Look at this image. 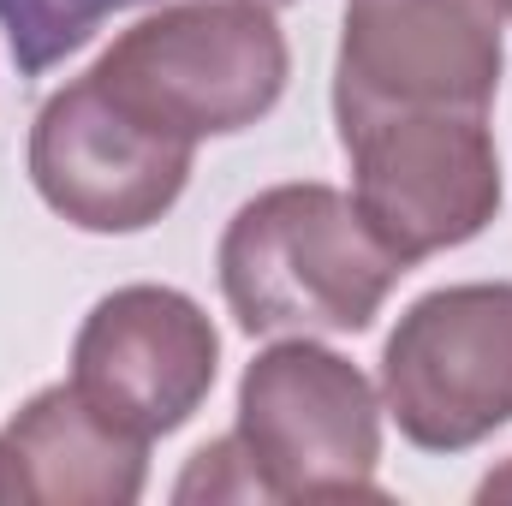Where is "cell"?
Instances as JSON below:
<instances>
[{"mask_svg": "<svg viewBox=\"0 0 512 506\" xmlns=\"http://www.w3.org/2000/svg\"><path fill=\"white\" fill-rule=\"evenodd\" d=\"M221 298L245 334H364L399 274L352 191L322 179L268 185L221 233Z\"/></svg>", "mask_w": 512, "mask_h": 506, "instance_id": "obj_1", "label": "cell"}, {"mask_svg": "<svg viewBox=\"0 0 512 506\" xmlns=\"http://www.w3.org/2000/svg\"><path fill=\"white\" fill-rule=\"evenodd\" d=\"M167 137H233L274 114L292 78L286 30L256 0H167L90 66Z\"/></svg>", "mask_w": 512, "mask_h": 506, "instance_id": "obj_2", "label": "cell"}, {"mask_svg": "<svg viewBox=\"0 0 512 506\" xmlns=\"http://www.w3.org/2000/svg\"><path fill=\"white\" fill-rule=\"evenodd\" d=\"M233 447L251 501H382V393L310 334L274 340L245 364Z\"/></svg>", "mask_w": 512, "mask_h": 506, "instance_id": "obj_3", "label": "cell"}, {"mask_svg": "<svg viewBox=\"0 0 512 506\" xmlns=\"http://www.w3.org/2000/svg\"><path fill=\"white\" fill-rule=\"evenodd\" d=\"M352 161V197L405 268L423 256L471 245L501 215V155L489 114L405 108L340 120Z\"/></svg>", "mask_w": 512, "mask_h": 506, "instance_id": "obj_4", "label": "cell"}, {"mask_svg": "<svg viewBox=\"0 0 512 506\" xmlns=\"http://www.w3.org/2000/svg\"><path fill=\"white\" fill-rule=\"evenodd\" d=\"M382 411L423 453H465L512 423V280L435 286L382 346Z\"/></svg>", "mask_w": 512, "mask_h": 506, "instance_id": "obj_5", "label": "cell"}, {"mask_svg": "<svg viewBox=\"0 0 512 506\" xmlns=\"http://www.w3.org/2000/svg\"><path fill=\"white\" fill-rule=\"evenodd\" d=\"M24 161L36 197L78 233H143L185 197L197 143L149 126L84 72L36 108Z\"/></svg>", "mask_w": 512, "mask_h": 506, "instance_id": "obj_6", "label": "cell"}, {"mask_svg": "<svg viewBox=\"0 0 512 506\" xmlns=\"http://www.w3.org/2000/svg\"><path fill=\"white\" fill-rule=\"evenodd\" d=\"M501 66V0H346L334 126L405 108L489 114Z\"/></svg>", "mask_w": 512, "mask_h": 506, "instance_id": "obj_7", "label": "cell"}, {"mask_svg": "<svg viewBox=\"0 0 512 506\" xmlns=\"http://www.w3.org/2000/svg\"><path fill=\"white\" fill-rule=\"evenodd\" d=\"M221 376V334L179 286H120L96 298L72 340V387L120 429L161 441L185 429Z\"/></svg>", "mask_w": 512, "mask_h": 506, "instance_id": "obj_8", "label": "cell"}, {"mask_svg": "<svg viewBox=\"0 0 512 506\" xmlns=\"http://www.w3.org/2000/svg\"><path fill=\"white\" fill-rule=\"evenodd\" d=\"M149 441L102 417L72 381L30 393L0 429V506H131Z\"/></svg>", "mask_w": 512, "mask_h": 506, "instance_id": "obj_9", "label": "cell"}, {"mask_svg": "<svg viewBox=\"0 0 512 506\" xmlns=\"http://www.w3.org/2000/svg\"><path fill=\"white\" fill-rule=\"evenodd\" d=\"M155 6V0H0V30L12 48V66L24 78L54 72L66 54H78L114 12Z\"/></svg>", "mask_w": 512, "mask_h": 506, "instance_id": "obj_10", "label": "cell"}, {"mask_svg": "<svg viewBox=\"0 0 512 506\" xmlns=\"http://www.w3.org/2000/svg\"><path fill=\"white\" fill-rule=\"evenodd\" d=\"M477 501H512V459L501 471H489L483 483H477Z\"/></svg>", "mask_w": 512, "mask_h": 506, "instance_id": "obj_11", "label": "cell"}, {"mask_svg": "<svg viewBox=\"0 0 512 506\" xmlns=\"http://www.w3.org/2000/svg\"><path fill=\"white\" fill-rule=\"evenodd\" d=\"M256 6H292V0H256Z\"/></svg>", "mask_w": 512, "mask_h": 506, "instance_id": "obj_12", "label": "cell"}, {"mask_svg": "<svg viewBox=\"0 0 512 506\" xmlns=\"http://www.w3.org/2000/svg\"><path fill=\"white\" fill-rule=\"evenodd\" d=\"M501 12H512V0H501Z\"/></svg>", "mask_w": 512, "mask_h": 506, "instance_id": "obj_13", "label": "cell"}]
</instances>
